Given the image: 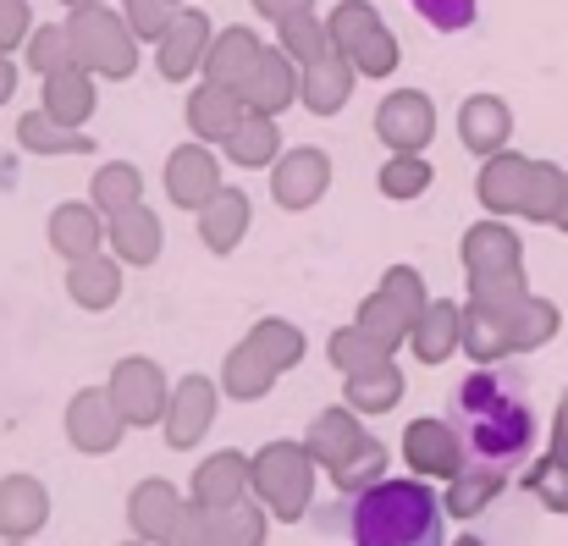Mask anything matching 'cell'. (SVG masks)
<instances>
[{"mask_svg":"<svg viewBox=\"0 0 568 546\" xmlns=\"http://www.w3.org/2000/svg\"><path fill=\"white\" fill-rule=\"evenodd\" d=\"M453 425L469 447V458L514 469L536 447V408L525 392V375L514 364H475L464 386L453 392Z\"/></svg>","mask_w":568,"mask_h":546,"instance_id":"obj_1","label":"cell"},{"mask_svg":"<svg viewBox=\"0 0 568 546\" xmlns=\"http://www.w3.org/2000/svg\"><path fill=\"white\" fill-rule=\"evenodd\" d=\"M442 492L425 475L376 481L371 492L348 497V542L354 546H447L442 542Z\"/></svg>","mask_w":568,"mask_h":546,"instance_id":"obj_2","label":"cell"},{"mask_svg":"<svg viewBox=\"0 0 568 546\" xmlns=\"http://www.w3.org/2000/svg\"><path fill=\"white\" fill-rule=\"evenodd\" d=\"M315 453L304 442H265L254 458H248V486L254 497L271 508L276 525H298L315 503Z\"/></svg>","mask_w":568,"mask_h":546,"instance_id":"obj_3","label":"cell"},{"mask_svg":"<svg viewBox=\"0 0 568 546\" xmlns=\"http://www.w3.org/2000/svg\"><path fill=\"white\" fill-rule=\"evenodd\" d=\"M67 33H72V61L89 67L94 78H133L139 72V33L122 11L105 6H78L67 11Z\"/></svg>","mask_w":568,"mask_h":546,"instance_id":"obj_4","label":"cell"},{"mask_svg":"<svg viewBox=\"0 0 568 546\" xmlns=\"http://www.w3.org/2000/svg\"><path fill=\"white\" fill-rule=\"evenodd\" d=\"M122 431H133V425H128V414L116 408L111 386H83V392H72V403H67V442H72L78 453L105 458V453L122 447Z\"/></svg>","mask_w":568,"mask_h":546,"instance_id":"obj_5","label":"cell"},{"mask_svg":"<svg viewBox=\"0 0 568 546\" xmlns=\"http://www.w3.org/2000/svg\"><path fill=\"white\" fill-rule=\"evenodd\" d=\"M376 139L392 155H419L436 139V105L425 89H392L376 105Z\"/></svg>","mask_w":568,"mask_h":546,"instance_id":"obj_6","label":"cell"},{"mask_svg":"<svg viewBox=\"0 0 568 546\" xmlns=\"http://www.w3.org/2000/svg\"><path fill=\"white\" fill-rule=\"evenodd\" d=\"M111 397H116V408L128 414V425H161L166 419V403H172V386H166V375H161V364L144 360V354H133V360H122L111 370Z\"/></svg>","mask_w":568,"mask_h":546,"instance_id":"obj_7","label":"cell"},{"mask_svg":"<svg viewBox=\"0 0 568 546\" xmlns=\"http://www.w3.org/2000/svg\"><path fill=\"white\" fill-rule=\"evenodd\" d=\"M403 458L425 481H453L469 464V447H464L458 425H447V419H408L403 425Z\"/></svg>","mask_w":568,"mask_h":546,"instance_id":"obj_8","label":"cell"},{"mask_svg":"<svg viewBox=\"0 0 568 546\" xmlns=\"http://www.w3.org/2000/svg\"><path fill=\"white\" fill-rule=\"evenodd\" d=\"M215 403H221V381H210V375H183L172 386V403H166L161 431H166V442L178 453H189V447L204 442V431L215 425Z\"/></svg>","mask_w":568,"mask_h":546,"instance_id":"obj_9","label":"cell"},{"mask_svg":"<svg viewBox=\"0 0 568 546\" xmlns=\"http://www.w3.org/2000/svg\"><path fill=\"white\" fill-rule=\"evenodd\" d=\"M210 39H215L210 17H204V11H193V6H183V11H178V22L155 39V67H161V78H166V83H189L193 72H204Z\"/></svg>","mask_w":568,"mask_h":546,"instance_id":"obj_10","label":"cell"},{"mask_svg":"<svg viewBox=\"0 0 568 546\" xmlns=\"http://www.w3.org/2000/svg\"><path fill=\"white\" fill-rule=\"evenodd\" d=\"M326 188H332V161H326V150L298 144V150H287V155L271 166V199H276L282 210H310V204L326 199Z\"/></svg>","mask_w":568,"mask_h":546,"instance_id":"obj_11","label":"cell"},{"mask_svg":"<svg viewBox=\"0 0 568 546\" xmlns=\"http://www.w3.org/2000/svg\"><path fill=\"white\" fill-rule=\"evenodd\" d=\"M298 83H304V67H298V61H293V55H287L282 44H276V50L265 44L260 67H254V72L243 78V89H237V94H243V105H248V111L282 117V111H287V105L298 100Z\"/></svg>","mask_w":568,"mask_h":546,"instance_id":"obj_12","label":"cell"},{"mask_svg":"<svg viewBox=\"0 0 568 546\" xmlns=\"http://www.w3.org/2000/svg\"><path fill=\"white\" fill-rule=\"evenodd\" d=\"M221 188H226V182H221L215 155L204 150V139H199V144H178V150L166 155V199H172L178 210H204Z\"/></svg>","mask_w":568,"mask_h":546,"instance_id":"obj_13","label":"cell"},{"mask_svg":"<svg viewBox=\"0 0 568 546\" xmlns=\"http://www.w3.org/2000/svg\"><path fill=\"white\" fill-rule=\"evenodd\" d=\"M100 243H111V215L94 199H72V204H55L50 210V249L61 260L100 254Z\"/></svg>","mask_w":568,"mask_h":546,"instance_id":"obj_14","label":"cell"},{"mask_svg":"<svg viewBox=\"0 0 568 546\" xmlns=\"http://www.w3.org/2000/svg\"><path fill=\"white\" fill-rule=\"evenodd\" d=\"M530 155L519 150H497L480 161V178H475V193L486 204V215H525V193H530Z\"/></svg>","mask_w":568,"mask_h":546,"instance_id":"obj_15","label":"cell"},{"mask_svg":"<svg viewBox=\"0 0 568 546\" xmlns=\"http://www.w3.org/2000/svg\"><path fill=\"white\" fill-rule=\"evenodd\" d=\"M371 436H365V425H359V408L354 403H343V408H321L315 419H310V431H304V447L315 453V464L332 475V469H343L359 447H365Z\"/></svg>","mask_w":568,"mask_h":546,"instance_id":"obj_16","label":"cell"},{"mask_svg":"<svg viewBox=\"0 0 568 546\" xmlns=\"http://www.w3.org/2000/svg\"><path fill=\"white\" fill-rule=\"evenodd\" d=\"M50 525V492L33 475L0 481V542H33Z\"/></svg>","mask_w":568,"mask_h":546,"instance_id":"obj_17","label":"cell"},{"mask_svg":"<svg viewBox=\"0 0 568 546\" xmlns=\"http://www.w3.org/2000/svg\"><path fill=\"white\" fill-rule=\"evenodd\" d=\"M458 139H464V150L469 155H497V150H508V139H514V111H508V100H497V94H469L464 105H458Z\"/></svg>","mask_w":568,"mask_h":546,"instance_id":"obj_18","label":"cell"},{"mask_svg":"<svg viewBox=\"0 0 568 546\" xmlns=\"http://www.w3.org/2000/svg\"><path fill=\"white\" fill-rule=\"evenodd\" d=\"M183 503H189V497H183L172 481H161V475L139 481V486H133V497H128V525H133V536L161 546L166 536H172V525H178Z\"/></svg>","mask_w":568,"mask_h":546,"instance_id":"obj_19","label":"cell"},{"mask_svg":"<svg viewBox=\"0 0 568 546\" xmlns=\"http://www.w3.org/2000/svg\"><path fill=\"white\" fill-rule=\"evenodd\" d=\"M189 133L193 139H204V144H226L232 139V128L248 117V105H243V94L237 89H226V83H199L189 94Z\"/></svg>","mask_w":568,"mask_h":546,"instance_id":"obj_20","label":"cell"},{"mask_svg":"<svg viewBox=\"0 0 568 546\" xmlns=\"http://www.w3.org/2000/svg\"><path fill=\"white\" fill-rule=\"evenodd\" d=\"M354 78H359V67H354L343 50H326V55H315V61L304 67L298 100H304L315 117H337V111L348 105V94H354Z\"/></svg>","mask_w":568,"mask_h":546,"instance_id":"obj_21","label":"cell"},{"mask_svg":"<svg viewBox=\"0 0 568 546\" xmlns=\"http://www.w3.org/2000/svg\"><path fill=\"white\" fill-rule=\"evenodd\" d=\"M458 260L464 271H497V265H525V243L519 232L508 226V215H486L475 226H464V243H458Z\"/></svg>","mask_w":568,"mask_h":546,"instance_id":"obj_22","label":"cell"},{"mask_svg":"<svg viewBox=\"0 0 568 546\" xmlns=\"http://www.w3.org/2000/svg\"><path fill=\"white\" fill-rule=\"evenodd\" d=\"M453 348H464V304L430 299L425 315L408 332V354L419 364H442V360H453Z\"/></svg>","mask_w":568,"mask_h":546,"instance_id":"obj_23","label":"cell"},{"mask_svg":"<svg viewBox=\"0 0 568 546\" xmlns=\"http://www.w3.org/2000/svg\"><path fill=\"white\" fill-rule=\"evenodd\" d=\"M161 243H166V226H161V215L144 199L128 204L122 215H111V254L122 265H155L161 260Z\"/></svg>","mask_w":568,"mask_h":546,"instance_id":"obj_24","label":"cell"},{"mask_svg":"<svg viewBox=\"0 0 568 546\" xmlns=\"http://www.w3.org/2000/svg\"><path fill=\"white\" fill-rule=\"evenodd\" d=\"M67 299L89 315L111 310L122 299V260L111 254H83V260H67Z\"/></svg>","mask_w":568,"mask_h":546,"instance_id":"obj_25","label":"cell"},{"mask_svg":"<svg viewBox=\"0 0 568 546\" xmlns=\"http://www.w3.org/2000/svg\"><path fill=\"white\" fill-rule=\"evenodd\" d=\"M193 503H204V508H232V503H243V497H254V486H248V458L243 453H210L199 469H193Z\"/></svg>","mask_w":568,"mask_h":546,"instance_id":"obj_26","label":"cell"},{"mask_svg":"<svg viewBox=\"0 0 568 546\" xmlns=\"http://www.w3.org/2000/svg\"><path fill=\"white\" fill-rule=\"evenodd\" d=\"M199 215V237H204V249L210 254H232L237 243H243V232H248V221H254V204H248V193L243 188H221L204 210H193Z\"/></svg>","mask_w":568,"mask_h":546,"instance_id":"obj_27","label":"cell"},{"mask_svg":"<svg viewBox=\"0 0 568 546\" xmlns=\"http://www.w3.org/2000/svg\"><path fill=\"white\" fill-rule=\"evenodd\" d=\"M503 486H508V469H503V464L469 458V464L447 481L442 508H447L453 519H475V514H486V508H491V497H503Z\"/></svg>","mask_w":568,"mask_h":546,"instance_id":"obj_28","label":"cell"},{"mask_svg":"<svg viewBox=\"0 0 568 546\" xmlns=\"http://www.w3.org/2000/svg\"><path fill=\"white\" fill-rule=\"evenodd\" d=\"M260 55H265V44H260L254 28H221V33L210 39L204 78H210V83H226V89H243V78L260 67Z\"/></svg>","mask_w":568,"mask_h":546,"instance_id":"obj_29","label":"cell"},{"mask_svg":"<svg viewBox=\"0 0 568 546\" xmlns=\"http://www.w3.org/2000/svg\"><path fill=\"white\" fill-rule=\"evenodd\" d=\"M44 111L55 117V122H67V128H83L89 117H94V72L89 67H61V72H44Z\"/></svg>","mask_w":568,"mask_h":546,"instance_id":"obj_30","label":"cell"},{"mask_svg":"<svg viewBox=\"0 0 568 546\" xmlns=\"http://www.w3.org/2000/svg\"><path fill=\"white\" fill-rule=\"evenodd\" d=\"M276 375H282V370L243 337V343L221 360V392H226L232 403H260V397L276 386Z\"/></svg>","mask_w":568,"mask_h":546,"instance_id":"obj_31","label":"cell"},{"mask_svg":"<svg viewBox=\"0 0 568 546\" xmlns=\"http://www.w3.org/2000/svg\"><path fill=\"white\" fill-rule=\"evenodd\" d=\"M226 150V161L232 166H243V172H260V166H276L282 155V128H276V117H265V111H248L237 128H232V139L221 144Z\"/></svg>","mask_w":568,"mask_h":546,"instance_id":"obj_32","label":"cell"},{"mask_svg":"<svg viewBox=\"0 0 568 546\" xmlns=\"http://www.w3.org/2000/svg\"><path fill=\"white\" fill-rule=\"evenodd\" d=\"M17 144H22L28 155H89V150H94V139H89L83 128L55 122L44 105H39V111H28V117L17 122Z\"/></svg>","mask_w":568,"mask_h":546,"instance_id":"obj_33","label":"cell"},{"mask_svg":"<svg viewBox=\"0 0 568 546\" xmlns=\"http://www.w3.org/2000/svg\"><path fill=\"white\" fill-rule=\"evenodd\" d=\"M525 299H530L525 265H497V271H475V276H469V304H480V310H491V315H503V321H508Z\"/></svg>","mask_w":568,"mask_h":546,"instance_id":"obj_34","label":"cell"},{"mask_svg":"<svg viewBox=\"0 0 568 546\" xmlns=\"http://www.w3.org/2000/svg\"><path fill=\"white\" fill-rule=\"evenodd\" d=\"M348 386H343V403H354L359 414H386V408H397V397H403V370L392 360L371 364V370H354V375H343Z\"/></svg>","mask_w":568,"mask_h":546,"instance_id":"obj_35","label":"cell"},{"mask_svg":"<svg viewBox=\"0 0 568 546\" xmlns=\"http://www.w3.org/2000/svg\"><path fill=\"white\" fill-rule=\"evenodd\" d=\"M464 354L475 364H503L514 360V337H508V321L480 310V304H464Z\"/></svg>","mask_w":568,"mask_h":546,"instance_id":"obj_36","label":"cell"},{"mask_svg":"<svg viewBox=\"0 0 568 546\" xmlns=\"http://www.w3.org/2000/svg\"><path fill=\"white\" fill-rule=\"evenodd\" d=\"M558 304L552 299H525L514 315H508V337H514V354H536V348H547L552 337H558Z\"/></svg>","mask_w":568,"mask_h":546,"instance_id":"obj_37","label":"cell"},{"mask_svg":"<svg viewBox=\"0 0 568 546\" xmlns=\"http://www.w3.org/2000/svg\"><path fill=\"white\" fill-rule=\"evenodd\" d=\"M354 321H359V326H365V332L376 337V343L386 348V354H397V348L408 343V332H414L408 310H403L397 299H386L381 287H376V293H365V299H359V315H354Z\"/></svg>","mask_w":568,"mask_h":546,"instance_id":"obj_38","label":"cell"},{"mask_svg":"<svg viewBox=\"0 0 568 546\" xmlns=\"http://www.w3.org/2000/svg\"><path fill=\"white\" fill-rule=\"evenodd\" d=\"M89 199L105 210V215H122L128 204H139L144 199V178H139V166L133 161H105L94 182H89Z\"/></svg>","mask_w":568,"mask_h":546,"instance_id":"obj_39","label":"cell"},{"mask_svg":"<svg viewBox=\"0 0 568 546\" xmlns=\"http://www.w3.org/2000/svg\"><path fill=\"white\" fill-rule=\"evenodd\" d=\"M265 525H271V508L260 497L215 508V546H265Z\"/></svg>","mask_w":568,"mask_h":546,"instance_id":"obj_40","label":"cell"},{"mask_svg":"<svg viewBox=\"0 0 568 546\" xmlns=\"http://www.w3.org/2000/svg\"><path fill=\"white\" fill-rule=\"evenodd\" d=\"M276 44H282V50H287L298 67H310L315 55L337 50V44H332V28L321 22V11H298V17L276 22Z\"/></svg>","mask_w":568,"mask_h":546,"instance_id":"obj_41","label":"cell"},{"mask_svg":"<svg viewBox=\"0 0 568 546\" xmlns=\"http://www.w3.org/2000/svg\"><path fill=\"white\" fill-rule=\"evenodd\" d=\"M248 343L265 354V360L276 364V370H293V364H304V332L293 326V321H276V315H265V321H254L248 326Z\"/></svg>","mask_w":568,"mask_h":546,"instance_id":"obj_42","label":"cell"},{"mask_svg":"<svg viewBox=\"0 0 568 546\" xmlns=\"http://www.w3.org/2000/svg\"><path fill=\"white\" fill-rule=\"evenodd\" d=\"M326 360L337 364L343 375H354V370H371V364H381V360H392L386 348H381L376 337L354 321V326H337L332 337H326Z\"/></svg>","mask_w":568,"mask_h":546,"instance_id":"obj_43","label":"cell"},{"mask_svg":"<svg viewBox=\"0 0 568 546\" xmlns=\"http://www.w3.org/2000/svg\"><path fill=\"white\" fill-rule=\"evenodd\" d=\"M564 182H568L564 166L536 161V166H530V193H525V221L552 226V221H558V204H564Z\"/></svg>","mask_w":568,"mask_h":546,"instance_id":"obj_44","label":"cell"},{"mask_svg":"<svg viewBox=\"0 0 568 546\" xmlns=\"http://www.w3.org/2000/svg\"><path fill=\"white\" fill-rule=\"evenodd\" d=\"M386 458H392V453H386L376 436H371V442H365V447H359V453L343 464V469H332L337 492H343V497H359V492H371L376 481H386Z\"/></svg>","mask_w":568,"mask_h":546,"instance_id":"obj_45","label":"cell"},{"mask_svg":"<svg viewBox=\"0 0 568 546\" xmlns=\"http://www.w3.org/2000/svg\"><path fill=\"white\" fill-rule=\"evenodd\" d=\"M376 188L386 193V199H397V204L419 199V193L430 188V166H425V155H392V161L376 172Z\"/></svg>","mask_w":568,"mask_h":546,"instance_id":"obj_46","label":"cell"},{"mask_svg":"<svg viewBox=\"0 0 568 546\" xmlns=\"http://www.w3.org/2000/svg\"><path fill=\"white\" fill-rule=\"evenodd\" d=\"M326 28H332V44L348 55L371 28H381V11L371 6V0H337V6L326 11Z\"/></svg>","mask_w":568,"mask_h":546,"instance_id":"obj_47","label":"cell"},{"mask_svg":"<svg viewBox=\"0 0 568 546\" xmlns=\"http://www.w3.org/2000/svg\"><path fill=\"white\" fill-rule=\"evenodd\" d=\"M22 50H28V67H33L39 78L72 67V33H67V22H44V28H33Z\"/></svg>","mask_w":568,"mask_h":546,"instance_id":"obj_48","label":"cell"},{"mask_svg":"<svg viewBox=\"0 0 568 546\" xmlns=\"http://www.w3.org/2000/svg\"><path fill=\"white\" fill-rule=\"evenodd\" d=\"M530 497L547 508V514H568V458L564 453H541V464L525 475Z\"/></svg>","mask_w":568,"mask_h":546,"instance_id":"obj_49","label":"cell"},{"mask_svg":"<svg viewBox=\"0 0 568 546\" xmlns=\"http://www.w3.org/2000/svg\"><path fill=\"white\" fill-rule=\"evenodd\" d=\"M348 61H354L365 78H392V72H397V61H403V55H397V33H392L386 22L371 28V33L348 50Z\"/></svg>","mask_w":568,"mask_h":546,"instance_id":"obj_50","label":"cell"},{"mask_svg":"<svg viewBox=\"0 0 568 546\" xmlns=\"http://www.w3.org/2000/svg\"><path fill=\"white\" fill-rule=\"evenodd\" d=\"M178 11H183V0H122V17L133 22V33H139L144 44H155V39L178 22Z\"/></svg>","mask_w":568,"mask_h":546,"instance_id":"obj_51","label":"cell"},{"mask_svg":"<svg viewBox=\"0 0 568 546\" xmlns=\"http://www.w3.org/2000/svg\"><path fill=\"white\" fill-rule=\"evenodd\" d=\"M381 293H386V299H397V304L408 310V321H419V315H425V304H430L425 276H419L414 265H392V271L381 276Z\"/></svg>","mask_w":568,"mask_h":546,"instance_id":"obj_52","label":"cell"},{"mask_svg":"<svg viewBox=\"0 0 568 546\" xmlns=\"http://www.w3.org/2000/svg\"><path fill=\"white\" fill-rule=\"evenodd\" d=\"M161 546H215V508H204V503H183V514H178V525H172V536Z\"/></svg>","mask_w":568,"mask_h":546,"instance_id":"obj_53","label":"cell"},{"mask_svg":"<svg viewBox=\"0 0 568 546\" xmlns=\"http://www.w3.org/2000/svg\"><path fill=\"white\" fill-rule=\"evenodd\" d=\"M430 28H442V33H464L469 22H475V11H480V0H408Z\"/></svg>","mask_w":568,"mask_h":546,"instance_id":"obj_54","label":"cell"},{"mask_svg":"<svg viewBox=\"0 0 568 546\" xmlns=\"http://www.w3.org/2000/svg\"><path fill=\"white\" fill-rule=\"evenodd\" d=\"M28 33H33V11H28V0H0V50L11 55L17 44H28Z\"/></svg>","mask_w":568,"mask_h":546,"instance_id":"obj_55","label":"cell"},{"mask_svg":"<svg viewBox=\"0 0 568 546\" xmlns=\"http://www.w3.org/2000/svg\"><path fill=\"white\" fill-rule=\"evenodd\" d=\"M254 11L271 17V22H287V17H298V11H315V0H254Z\"/></svg>","mask_w":568,"mask_h":546,"instance_id":"obj_56","label":"cell"},{"mask_svg":"<svg viewBox=\"0 0 568 546\" xmlns=\"http://www.w3.org/2000/svg\"><path fill=\"white\" fill-rule=\"evenodd\" d=\"M552 453L568 458V392L558 397V414H552Z\"/></svg>","mask_w":568,"mask_h":546,"instance_id":"obj_57","label":"cell"},{"mask_svg":"<svg viewBox=\"0 0 568 546\" xmlns=\"http://www.w3.org/2000/svg\"><path fill=\"white\" fill-rule=\"evenodd\" d=\"M11 94H17V67H11V55L0 50V105H11Z\"/></svg>","mask_w":568,"mask_h":546,"instance_id":"obj_58","label":"cell"},{"mask_svg":"<svg viewBox=\"0 0 568 546\" xmlns=\"http://www.w3.org/2000/svg\"><path fill=\"white\" fill-rule=\"evenodd\" d=\"M558 232H568V182H564V204H558V221H552Z\"/></svg>","mask_w":568,"mask_h":546,"instance_id":"obj_59","label":"cell"},{"mask_svg":"<svg viewBox=\"0 0 568 546\" xmlns=\"http://www.w3.org/2000/svg\"><path fill=\"white\" fill-rule=\"evenodd\" d=\"M67 11H78V6H105V0H61Z\"/></svg>","mask_w":568,"mask_h":546,"instance_id":"obj_60","label":"cell"},{"mask_svg":"<svg viewBox=\"0 0 568 546\" xmlns=\"http://www.w3.org/2000/svg\"><path fill=\"white\" fill-rule=\"evenodd\" d=\"M453 546H486V542H480V536H458Z\"/></svg>","mask_w":568,"mask_h":546,"instance_id":"obj_61","label":"cell"},{"mask_svg":"<svg viewBox=\"0 0 568 546\" xmlns=\"http://www.w3.org/2000/svg\"><path fill=\"white\" fill-rule=\"evenodd\" d=\"M122 546H155V542H139V536H133V542H122Z\"/></svg>","mask_w":568,"mask_h":546,"instance_id":"obj_62","label":"cell"},{"mask_svg":"<svg viewBox=\"0 0 568 546\" xmlns=\"http://www.w3.org/2000/svg\"><path fill=\"white\" fill-rule=\"evenodd\" d=\"M0 546H28V542H0Z\"/></svg>","mask_w":568,"mask_h":546,"instance_id":"obj_63","label":"cell"},{"mask_svg":"<svg viewBox=\"0 0 568 546\" xmlns=\"http://www.w3.org/2000/svg\"><path fill=\"white\" fill-rule=\"evenodd\" d=\"M183 6H189V0H183Z\"/></svg>","mask_w":568,"mask_h":546,"instance_id":"obj_64","label":"cell"}]
</instances>
